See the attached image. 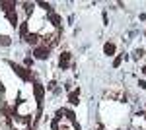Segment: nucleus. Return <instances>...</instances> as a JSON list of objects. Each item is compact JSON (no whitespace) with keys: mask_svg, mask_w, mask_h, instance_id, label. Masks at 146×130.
<instances>
[{"mask_svg":"<svg viewBox=\"0 0 146 130\" xmlns=\"http://www.w3.org/2000/svg\"><path fill=\"white\" fill-rule=\"evenodd\" d=\"M49 53H51V47H47V45H39V47H35V51H33L37 60H47Z\"/></svg>","mask_w":146,"mask_h":130,"instance_id":"1","label":"nucleus"},{"mask_svg":"<svg viewBox=\"0 0 146 130\" xmlns=\"http://www.w3.org/2000/svg\"><path fill=\"white\" fill-rule=\"evenodd\" d=\"M25 41H27L29 45H33V47H39V43H41V35H39V33H27Z\"/></svg>","mask_w":146,"mask_h":130,"instance_id":"2","label":"nucleus"},{"mask_svg":"<svg viewBox=\"0 0 146 130\" xmlns=\"http://www.w3.org/2000/svg\"><path fill=\"white\" fill-rule=\"evenodd\" d=\"M33 91H35V97H37V101L41 103V101H43V93H45L43 86H41V84H35V86H33Z\"/></svg>","mask_w":146,"mask_h":130,"instance_id":"3","label":"nucleus"},{"mask_svg":"<svg viewBox=\"0 0 146 130\" xmlns=\"http://www.w3.org/2000/svg\"><path fill=\"white\" fill-rule=\"evenodd\" d=\"M68 101H70L72 105H78V101H80V87H78V89H74V91L68 95Z\"/></svg>","mask_w":146,"mask_h":130,"instance_id":"4","label":"nucleus"},{"mask_svg":"<svg viewBox=\"0 0 146 130\" xmlns=\"http://www.w3.org/2000/svg\"><path fill=\"white\" fill-rule=\"evenodd\" d=\"M70 56H72L70 53H62L60 54V68H68V64H70Z\"/></svg>","mask_w":146,"mask_h":130,"instance_id":"5","label":"nucleus"},{"mask_svg":"<svg viewBox=\"0 0 146 130\" xmlns=\"http://www.w3.org/2000/svg\"><path fill=\"white\" fill-rule=\"evenodd\" d=\"M115 51H117V47H115V43H105L103 45V53L109 54V56H113L115 54Z\"/></svg>","mask_w":146,"mask_h":130,"instance_id":"6","label":"nucleus"},{"mask_svg":"<svg viewBox=\"0 0 146 130\" xmlns=\"http://www.w3.org/2000/svg\"><path fill=\"white\" fill-rule=\"evenodd\" d=\"M6 16H8V20H10V23H12V25H14V27H16V25H18V14H16V10L8 12Z\"/></svg>","mask_w":146,"mask_h":130,"instance_id":"7","label":"nucleus"},{"mask_svg":"<svg viewBox=\"0 0 146 130\" xmlns=\"http://www.w3.org/2000/svg\"><path fill=\"white\" fill-rule=\"evenodd\" d=\"M51 22H53V25L60 27V22H62V18H60L58 14H51Z\"/></svg>","mask_w":146,"mask_h":130,"instance_id":"8","label":"nucleus"},{"mask_svg":"<svg viewBox=\"0 0 146 130\" xmlns=\"http://www.w3.org/2000/svg\"><path fill=\"white\" fill-rule=\"evenodd\" d=\"M10 43H12V41H10L8 35H2V37H0V45H2V47H8Z\"/></svg>","mask_w":146,"mask_h":130,"instance_id":"9","label":"nucleus"},{"mask_svg":"<svg viewBox=\"0 0 146 130\" xmlns=\"http://www.w3.org/2000/svg\"><path fill=\"white\" fill-rule=\"evenodd\" d=\"M125 56H127V54H121V56H117V58L113 60V66H115V68H119V66H121V62H123V58H125Z\"/></svg>","mask_w":146,"mask_h":130,"instance_id":"10","label":"nucleus"},{"mask_svg":"<svg viewBox=\"0 0 146 130\" xmlns=\"http://www.w3.org/2000/svg\"><path fill=\"white\" fill-rule=\"evenodd\" d=\"M20 33H22V37H27V23H22V29H20Z\"/></svg>","mask_w":146,"mask_h":130,"instance_id":"11","label":"nucleus"},{"mask_svg":"<svg viewBox=\"0 0 146 130\" xmlns=\"http://www.w3.org/2000/svg\"><path fill=\"white\" fill-rule=\"evenodd\" d=\"M31 64H33V58H29V56H27V58L23 60V66H25V68H29Z\"/></svg>","mask_w":146,"mask_h":130,"instance_id":"12","label":"nucleus"},{"mask_svg":"<svg viewBox=\"0 0 146 130\" xmlns=\"http://www.w3.org/2000/svg\"><path fill=\"white\" fill-rule=\"evenodd\" d=\"M142 56H144V51H142V49L135 51V58H142Z\"/></svg>","mask_w":146,"mask_h":130,"instance_id":"13","label":"nucleus"},{"mask_svg":"<svg viewBox=\"0 0 146 130\" xmlns=\"http://www.w3.org/2000/svg\"><path fill=\"white\" fill-rule=\"evenodd\" d=\"M23 6H25V12H27V14L33 12V4H23Z\"/></svg>","mask_w":146,"mask_h":130,"instance_id":"14","label":"nucleus"},{"mask_svg":"<svg viewBox=\"0 0 146 130\" xmlns=\"http://www.w3.org/2000/svg\"><path fill=\"white\" fill-rule=\"evenodd\" d=\"M138 86L142 87V89H146V82H144V80H140V82H138Z\"/></svg>","mask_w":146,"mask_h":130,"instance_id":"15","label":"nucleus"},{"mask_svg":"<svg viewBox=\"0 0 146 130\" xmlns=\"http://www.w3.org/2000/svg\"><path fill=\"white\" fill-rule=\"evenodd\" d=\"M4 93H6V89H4V86H2V84H0V95H2V97H4Z\"/></svg>","mask_w":146,"mask_h":130,"instance_id":"16","label":"nucleus"},{"mask_svg":"<svg viewBox=\"0 0 146 130\" xmlns=\"http://www.w3.org/2000/svg\"><path fill=\"white\" fill-rule=\"evenodd\" d=\"M142 74H144V76H146V66H144V68H142Z\"/></svg>","mask_w":146,"mask_h":130,"instance_id":"17","label":"nucleus"},{"mask_svg":"<svg viewBox=\"0 0 146 130\" xmlns=\"http://www.w3.org/2000/svg\"><path fill=\"white\" fill-rule=\"evenodd\" d=\"M96 130H101V126H98V128H96Z\"/></svg>","mask_w":146,"mask_h":130,"instance_id":"18","label":"nucleus"}]
</instances>
